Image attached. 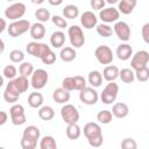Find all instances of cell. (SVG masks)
Listing matches in <instances>:
<instances>
[{"label":"cell","instance_id":"cell-1","mask_svg":"<svg viewBox=\"0 0 149 149\" xmlns=\"http://www.w3.org/2000/svg\"><path fill=\"white\" fill-rule=\"evenodd\" d=\"M84 135L87 139V142L93 148H99L104 142V136L101 127L97 122H87L84 126Z\"/></svg>","mask_w":149,"mask_h":149},{"label":"cell","instance_id":"cell-2","mask_svg":"<svg viewBox=\"0 0 149 149\" xmlns=\"http://www.w3.org/2000/svg\"><path fill=\"white\" fill-rule=\"evenodd\" d=\"M31 24L28 20H17V21H13L12 23H9V26L7 27V31L8 35L12 37H19L21 35H23L24 33H27L28 30H30Z\"/></svg>","mask_w":149,"mask_h":149},{"label":"cell","instance_id":"cell-3","mask_svg":"<svg viewBox=\"0 0 149 149\" xmlns=\"http://www.w3.org/2000/svg\"><path fill=\"white\" fill-rule=\"evenodd\" d=\"M68 36H69V40H70V43H71V47L72 48H81L85 43V35H84V31L83 29L77 26V24H73L71 26L69 29H68Z\"/></svg>","mask_w":149,"mask_h":149},{"label":"cell","instance_id":"cell-4","mask_svg":"<svg viewBox=\"0 0 149 149\" xmlns=\"http://www.w3.org/2000/svg\"><path fill=\"white\" fill-rule=\"evenodd\" d=\"M50 47L45 43H42V42H36V41H33V42H29L27 45H26V51L36 57V58H40L42 59L49 51H50Z\"/></svg>","mask_w":149,"mask_h":149},{"label":"cell","instance_id":"cell-5","mask_svg":"<svg viewBox=\"0 0 149 149\" xmlns=\"http://www.w3.org/2000/svg\"><path fill=\"white\" fill-rule=\"evenodd\" d=\"M61 116L66 125H73L79 121V112L77 107L71 104H65L61 108Z\"/></svg>","mask_w":149,"mask_h":149},{"label":"cell","instance_id":"cell-6","mask_svg":"<svg viewBox=\"0 0 149 149\" xmlns=\"http://www.w3.org/2000/svg\"><path fill=\"white\" fill-rule=\"evenodd\" d=\"M118 93H119V85L115 81H111L105 86V88L100 93V99L104 104L109 105L115 101Z\"/></svg>","mask_w":149,"mask_h":149},{"label":"cell","instance_id":"cell-7","mask_svg":"<svg viewBox=\"0 0 149 149\" xmlns=\"http://www.w3.org/2000/svg\"><path fill=\"white\" fill-rule=\"evenodd\" d=\"M24 13H26V5L23 2H15L5 9L6 19H9L12 21L21 20V17L24 15Z\"/></svg>","mask_w":149,"mask_h":149},{"label":"cell","instance_id":"cell-8","mask_svg":"<svg viewBox=\"0 0 149 149\" xmlns=\"http://www.w3.org/2000/svg\"><path fill=\"white\" fill-rule=\"evenodd\" d=\"M48 79H49V74L44 69H36L31 76L30 85L33 88H35L37 91L42 90L47 85Z\"/></svg>","mask_w":149,"mask_h":149},{"label":"cell","instance_id":"cell-9","mask_svg":"<svg viewBox=\"0 0 149 149\" xmlns=\"http://www.w3.org/2000/svg\"><path fill=\"white\" fill-rule=\"evenodd\" d=\"M94 56L97 61L102 65H108L114 59L113 51L108 45H99L94 51Z\"/></svg>","mask_w":149,"mask_h":149},{"label":"cell","instance_id":"cell-10","mask_svg":"<svg viewBox=\"0 0 149 149\" xmlns=\"http://www.w3.org/2000/svg\"><path fill=\"white\" fill-rule=\"evenodd\" d=\"M9 115L12 123L14 126H21L27 121L26 114H24V107L21 104H14L9 108Z\"/></svg>","mask_w":149,"mask_h":149},{"label":"cell","instance_id":"cell-11","mask_svg":"<svg viewBox=\"0 0 149 149\" xmlns=\"http://www.w3.org/2000/svg\"><path fill=\"white\" fill-rule=\"evenodd\" d=\"M148 63H149V52L146 50H140L133 55L130 61V66H132V70L137 71L140 69L146 68Z\"/></svg>","mask_w":149,"mask_h":149},{"label":"cell","instance_id":"cell-12","mask_svg":"<svg viewBox=\"0 0 149 149\" xmlns=\"http://www.w3.org/2000/svg\"><path fill=\"white\" fill-rule=\"evenodd\" d=\"M79 99L85 105H95L99 100V93L94 87L86 86L79 92Z\"/></svg>","mask_w":149,"mask_h":149},{"label":"cell","instance_id":"cell-13","mask_svg":"<svg viewBox=\"0 0 149 149\" xmlns=\"http://www.w3.org/2000/svg\"><path fill=\"white\" fill-rule=\"evenodd\" d=\"M99 17L102 21V23H106V24L113 23V22L115 23L119 21L120 12L115 7H107L99 12Z\"/></svg>","mask_w":149,"mask_h":149},{"label":"cell","instance_id":"cell-14","mask_svg":"<svg viewBox=\"0 0 149 149\" xmlns=\"http://www.w3.org/2000/svg\"><path fill=\"white\" fill-rule=\"evenodd\" d=\"M113 30L115 33V35L118 36V38L120 41H122L123 43H127V41H129L130 38V27L128 26L127 22L125 21H118L114 23Z\"/></svg>","mask_w":149,"mask_h":149},{"label":"cell","instance_id":"cell-15","mask_svg":"<svg viewBox=\"0 0 149 149\" xmlns=\"http://www.w3.org/2000/svg\"><path fill=\"white\" fill-rule=\"evenodd\" d=\"M80 24L85 28V29H92L94 27L98 26V19L97 15L91 12V10H86L80 15Z\"/></svg>","mask_w":149,"mask_h":149},{"label":"cell","instance_id":"cell-16","mask_svg":"<svg viewBox=\"0 0 149 149\" xmlns=\"http://www.w3.org/2000/svg\"><path fill=\"white\" fill-rule=\"evenodd\" d=\"M115 54L120 61H128L133 57V48L128 43H121L118 45Z\"/></svg>","mask_w":149,"mask_h":149},{"label":"cell","instance_id":"cell-17","mask_svg":"<svg viewBox=\"0 0 149 149\" xmlns=\"http://www.w3.org/2000/svg\"><path fill=\"white\" fill-rule=\"evenodd\" d=\"M9 81H10V84L13 85V87H14L20 94L24 93V92L28 90L29 84H30V81L28 80V78H27V77H22V76H19V77H16L15 79L9 80Z\"/></svg>","mask_w":149,"mask_h":149},{"label":"cell","instance_id":"cell-18","mask_svg":"<svg viewBox=\"0 0 149 149\" xmlns=\"http://www.w3.org/2000/svg\"><path fill=\"white\" fill-rule=\"evenodd\" d=\"M30 36L35 41H40L45 36V27L41 22H35L31 24V28L29 30Z\"/></svg>","mask_w":149,"mask_h":149},{"label":"cell","instance_id":"cell-19","mask_svg":"<svg viewBox=\"0 0 149 149\" xmlns=\"http://www.w3.org/2000/svg\"><path fill=\"white\" fill-rule=\"evenodd\" d=\"M129 113V107L125 102H116L112 107V114L116 119H123L128 115Z\"/></svg>","mask_w":149,"mask_h":149},{"label":"cell","instance_id":"cell-20","mask_svg":"<svg viewBox=\"0 0 149 149\" xmlns=\"http://www.w3.org/2000/svg\"><path fill=\"white\" fill-rule=\"evenodd\" d=\"M20 95L21 94L13 87V85L10 84V81H8V84L6 85V88L3 91V99H5V101L6 102H10V104L16 102Z\"/></svg>","mask_w":149,"mask_h":149},{"label":"cell","instance_id":"cell-21","mask_svg":"<svg viewBox=\"0 0 149 149\" xmlns=\"http://www.w3.org/2000/svg\"><path fill=\"white\" fill-rule=\"evenodd\" d=\"M136 5H137V1L136 0H121L118 3V10L121 14L128 15V14H130L134 10V8L136 7Z\"/></svg>","mask_w":149,"mask_h":149},{"label":"cell","instance_id":"cell-22","mask_svg":"<svg viewBox=\"0 0 149 149\" xmlns=\"http://www.w3.org/2000/svg\"><path fill=\"white\" fill-rule=\"evenodd\" d=\"M76 57H77V51L72 47H63L59 51V58L65 63H70L74 61Z\"/></svg>","mask_w":149,"mask_h":149},{"label":"cell","instance_id":"cell-23","mask_svg":"<svg viewBox=\"0 0 149 149\" xmlns=\"http://www.w3.org/2000/svg\"><path fill=\"white\" fill-rule=\"evenodd\" d=\"M119 73H120V70H119L118 66L107 65L102 71V77H104L105 80L111 83V81H115V79L119 78Z\"/></svg>","mask_w":149,"mask_h":149},{"label":"cell","instance_id":"cell-24","mask_svg":"<svg viewBox=\"0 0 149 149\" xmlns=\"http://www.w3.org/2000/svg\"><path fill=\"white\" fill-rule=\"evenodd\" d=\"M52 99L57 102V104H66L70 100V92L64 90L63 87H58L56 90H54L52 92Z\"/></svg>","mask_w":149,"mask_h":149},{"label":"cell","instance_id":"cell-25","mask_svg":"<svg viewBox=\"0 0 149 149\" xmlns=\"http://www.w3.org/2000/svg\"><path fill=\"white\" fill-rule=\"evenodd\" d=\"M22 137L37 142V141L40 140V137H41V132H40L38 127L31 125V126H28V127H26V128L23 129Z\"/></svg>","mask_w":149,"mask_h":149},{"label":"cell","instance_id":"cell-26","mask_svg":"<svg viewBox=\"0 0 149 149\" xmlns=\"http://www.w3.org/2000/svg\"><path fill=\"white\" fill-rule=\"evenodd\" d=\"M64 43H65V34L61 30H57V31H54L50 36V44L56 48V49H59L62 47H64Z\"/></svg>","mask_w":149,"mask_h":149},{"label":"cell","instance_id":"cell-27","mask_svg":"<svg viewBox=\"0 0 149 149\" xmlns=\"http://www.w3.org/2000/svg\"><path fill=\"white\" fill-rule=\"evenodd\" d=\"M28 105L31 108H41L43 105V95L38 91H34L28 95Z\"/></svg>","mask_w":149,"mask_h":149},{"label":"cell","instance_id":"cell-28","mask_svg":"<svg viewBox=\"0 0 149 149\" xmlns=\"http://www.w3.org/2000/svg\"><path fill=\"white\" fill-rule=\"evenodd\" d=\"M102 73L98 70H93V71H90L88 72V77H87V81L88 84L91 85V87H99L101 84H102Z\"/></svg>","mask_w":149,"mask_h":149},{"label":"cell","instance_id":"cell-29","mask_svg":"<svg viewBox=\"0 0 149 149\" xmlns=\"http://www.w3.org/2000/svg\"><path fill=\"white\" fill-rule=\"evenodd\" d=\"M37 113H38V118H40L41 120H43V121H50V120H52L54 116H55V109H54L51 106H48V105L42 106V107L38 109Z\"/></svg>","mask_w":149,"mask_h":149},{"label":"cell","instance_id":"cell-30","mask_svg":"<svg viewBox=\"0 0 149 149\" xmlns=\"http://www.w3.org/2000/svg\"><path fill=\"white\" fill-rule=\"evenodd\" d=\"M119 78L121 79L122 83L125 84H130L135 80V71L129 69V68H125V69H121L120 70V73H119Z\"/></svg>","mask_w":149,"mask_h":149},{"label":"cell","instance_id":"cell-31","mask_svg":"<svg viewBox=\"0 0 149 149\" xmlns=\"http://www.w3.org/2000/svg\"><path fill=\"white\" fill-rule=\"evenodd\" d=\"M40 149H58L56 140L51 135H45L40 140Z\"/></svg>","mask_w":149,"mask_h":149},{"label":"cell","instance_id":"cell-32","mask_svg":"<svg viewBox=\"0 0 149 149\" xmlns=\"http://www.w3.org/2000/svg\"><path fill=\"white\" fill-rule=\"evenodd\" d=\"M65 134L70 140H77L80 137L81 135V129L77 123L73 125H68L66 129H65Z\"/></svg>","mask_w":149,"mask_h":149},{"label":"cell","instance_id":"cell-33","mask_svg":"<svg viewBox=\"0 0 149 149\" xmlns=\"http://www.w3.org/2000/svg\"><path fill=\"white\" fill-rule=\"evenodd\" d=\"M79 15V9L76 5H66L63 8V16L65 19H76Z\"/></svg>","mask_w":149,"mask_h":149},{"label":"cell","instance_id":"cell-34","mask_svg":"<svg viewBox=\"0 0 149 149\" xmlns=\"http://www.w3.org/2000/svg\"><path fill=\"white\" fill-rule=\"evenodd\" d=\"M34 65L30 63V62H23V63H21L20 65H19V73H20V76H22V77H31L33 76V73H34Z\"/></svg>","mask_w":149,"mask_h":149},{"label":"cell","instance_id":"cell-35","mask_svg":"<svg viewBox=\"0 0 149 149\" xmlns=\"http://www.w3.org/2000/svg\"><path fill=\"white\" fill-rule=\"evenodd\" d=\"M113 119V114H112V111H108V109H102L100 111L98 114H97V120L99 123H102V125H108Z\"/></svg>","mask_w":149,"mask_h":149},{"label":"cell","instance_id":"cell-36","mask_svg":"<svg viewBox=\"0 0 149 149\" xmlns=\"http://www.w3.org/2000/svg\"><path fill=\"white\" fill-rule=\"evenodd\" d=\"M97 33L99 36L101 37H109L112 36V34L114 33L113 28L109 26V24H106V23H99L97 26Z\"/></svg>","mask_w":149,"mask_h":149},{"label":"cell","instance_id":"cell-37","mask_svg":"<svg viewBox=\"0 0 149 149\" xmlns=\"http://www.w3.org/2000/svg\"><path fill=\"white\" fill-rule=\"evenodd\" d=\"M35 17L37 19L38 22L43 23V22L49 21L51 19V15H50V12L47 8H37L36 12H35Z\"/></svg>","mask_w":149,"mask_h":149},{"label":"cell","instance_id":"cell-38","mask_svg":"<svg viewBox=\"0 0 149 149\" xmlns=\"http://www.w3.org/2000/svg\"><path fill=\"white\" fill-rule=\"evenodd\" d=\"M17 70L14 65H6L2 70V78H6L8 80H13L16 78Z\"/></svg>","mask_w":149,"mask_h":149},{"label":"cell","instance_id":"cell-39","mask_svg":"<svg viewBox=\"0 0 149 149\" xmlns=\"http://www.w3.org/2000/svg\"><path fill=\"white\" fill-rule=\"evenodd\" d=\"M9 59L13 62V63H23V59H24V54L23 51H21L20 49H14L9 52Z\"/></svg>","mask_w":149,"mask_h":149},{"label":"cell","instance_id":"cell-40","mask_svg":"<svg viewBox=\"0 0 149 149\" xmlns=\"http://www.w3.org/2000/svg\"><path fill=\"white\" fill-rule=\"evenodd\" d=\"M135 78H136L139 81H142V83L147 81V80L149 79V69H148V66L135 71Z\"/></svg>","mask_w":149,"mask_h":149},{"label":"cell","instance_id":"cell-41","mask_svg":"<svg viewBox=\"0 0 149 149\" xmlns=\"http://www.w3.org/2000/svg\"><path fill=\"white\" fill-rule=\"evenodd\" d=\"M51 21H52V23L56 27H58L61 29H64V28L68 27V21L65 20V17H63L61 15H54V16H51Z\"/></svg>","mask_w":149,"mask_h":149},{"label":"cell","instance_id":"cell-42","mask_svg":"<svg viewBox=\"0 0 149 149\" xmlns=\"http://www.w3.org/2000/svg\"><path fill=\"white\" fill-rule=\"evenodd\" d=\"M121 149H137V143L133 137H126L121 141Z\"/></svg>","mask_w":149,"mask_h":149},{"label":"cell","instance_id":"cell-43","mask_svg":"<svg viewBox=\"0 0 149 149\" xmlns=\"http://www.w3.org/2000/svg\"><path fill=\"white\" fill-rule=\"evenodd\" d=\"M74 80V91H81L83 88L86 87V79L83 76H73Z\"/></svg>","mask_w":149,"mask_h":149},{"label":"cell","instance_id":"cell-44","mask_svg":"<svg viewBox=\"0 0 149 149\" xmlns=\"http://www.w3.org/2000/svg\"><path fill=\"white\" fill-rule=\"evenodd\" d=\"M62 87L69 92L73 91L74 90V80H73V77H65L63 80H62Z\"/></svg>","mask_w":149,"mask_h":149},{"label":"cell","instance_id":"cell-45","mask_svg":"<svg viewBox=\"0 0 149 149\" xmlns=\"http://www.w3.org/2000/svg\"><path fill=\"white\" fill-rule=\"evenodd\" d=\"M41 61H42V63L45 64V65H51V64H54V63L56 62V55H55V52H54L52 50H50Z\"/></svg>","mask_w":149,"mask_h":149},{"label":"cell","instance_id":"cell-46","mask_svg":"<svg viewBox=\"0 0 149 149\" xmlns=\"http://www.w3.org/2000/svg\"><path fill=\"white\" fill-rule=\"evenodd\" d=\"M91 7L95 10H101L105 8V5H106V1L105 0H91L90 2Z\"/></svg>","mask_w":149,"mask_h":149},{"label":"cell","instance_id":"cell-47","mask_svg":"<svg viewBox=\"0 0 149 149\" xmlns=\"http://www.w3.org/2000/svg\"><path fill=\"white\" fill-rule=\"evenodd\" d=\"M141 35H142V40L149 44V22L144 23L142 26V29H141Z\"/></svg>","mask_w":149,"mask_h":149},{"label":"cell","instance_id":"cell-48","mask_svg":"<svg viewBox=\"0 0 149 149\" xmlns=\"http://www.w3.org/2000/svg\"><path fill=\"white\" fill-rule=\"evenodd\" d=\"M0 115H1V120H0V125L2 126V125H5V123L7 122V119H8V115H7V113H6L5 111H1V112H0Z\"/></svg>","mask_w":149,"mask_h":149},{"label":"cell","instance_id":"cell-49","mask_svg":"<svg viewBox=\"0 0 149 149\" xmlns=\"http://www.w3.org/2000/svg\"><path fill=\"white\" fill-rule=\"evenodd\" d=\"M0 21H1V28H0V33H2V31L6 29V21H5V19H2V17H0Z\"/></svg>","mask_w":149,"mask_h":149},{"label":"cell","instance_id":"cell-50","mask_svg":"<svg viewBox=\"0 0 149 149\" xmlns=\"http://www.w3.org/2000/svg\"><path fill=\"white\" fill-rule=\"evenodd\" d=\"M49 3L52 5V6H58V5H62L63 1L62 0H57V1H54V0H49Z\"/></svg>","mask_w":149,"mask_h":149},{"label":"cell","instance_id":"cell-51","mask_svg":"<svg viewBox=\"0 0 149 149\" xmlns=\"http://www.w3.org/2000/svg\"><path fill=\"white\" fill-rule=\"evenodd\" d=\"M3 50H5V42H3V40H1V54L3 52Z\"/></svg>","mask_w":149,"mask_h":149},{"label":"cell","instance_id":"cell-52","mask_svg":"<svg viewBox=\"0 0 149 149\" xmlns=\"http://www.w3.org/2000/svg\"><path fill=\"white\" fill-rule=\"evenodd\" d=\"M0 149H5V148H3V147H0Z\"/></svg>","mask_w":149,"mask_h":149}]
</instances>
